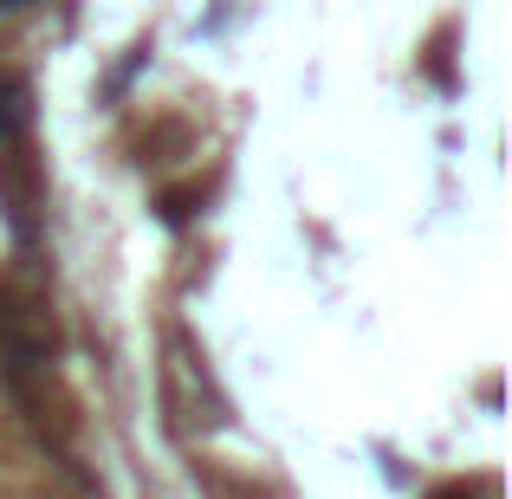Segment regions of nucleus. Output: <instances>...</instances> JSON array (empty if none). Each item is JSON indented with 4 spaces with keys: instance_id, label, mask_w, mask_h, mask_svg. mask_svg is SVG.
Masks as SVG:
<instances>
[{
    "instance_id": "obj_1",
    "label": "nucleus",
    "mask_w": 512,
    "mask_h": 499,
    "mask_svg": "<svg viewBox=\"0 0 512 499\" xmlns=\"http://www.w3.org/2000/svg\"><path fill=\"white\" fill-rule=\"evenodd\" d=\"M39 363H46V331H39V318L0 292V376L26 383Z\"/></svg>"
},
{
    "instance_id": "obj_2",
    "label": "nucleus",
    "mask_w": 512,
    "mask_h": 499,
    "mask_svg": "<svg viewBox=\"0 0 512 499\" xmlns=\"http://www.w3.org/2000/svg\"><path fill=\"white\" fill-rule=\"evenodd\" d=\"M26 124H33V104H26V85L13 72H0V143H20Z\"/></svg>"
},
{
    "instance_id": "obj_3",
    "label": "nucleus",
    "mask_w": 512,
    "mask_h": 499,
    "mask_svg": "<svg viewBox=\"0 0 512 499\" xmlns=\"http://www.w3.org/2000/svg\"><path fill=\"white\" fill-rule=\"evenodd\" d=\"M13 7H26V0H0V13H13Z\"/></svg>"
}]
</instances>
